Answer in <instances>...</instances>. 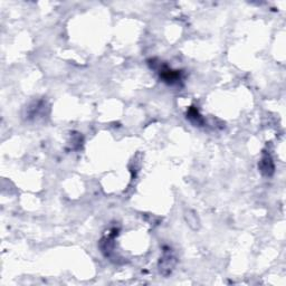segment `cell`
I'll return each instance as SVG.
<instances>
[{
  "label": "cell",
  "mask_w": 286,
  "mask_h": 286,
  "mask_svg": "<svg viewBox=\"0 0 286 286\" xmlns=\"http://www.w3.org/2000/svg\"><path fill=\"white\" fill-rule=\"evenodd\" d=\"M194 218H195V222H194V223H195V224H197V216H195ZM187 220H188V224H190V223L192 222V219H187Z\"/></svg>",
  "instance_id": "cell-5"
},
{
  "label": "cell",
  "mask_w": 286,
  "mask_h": 286,
  "mask_svg": "<svg viewBox=\"0 0 286 286\" xmlns=\"http://www.w3.org/2000/svg\"><path fill=\"white\" fill-rule=\"evenodd\" d=\"M187 119L192 123V124H195V125L203 126L204 124V118L202 117V115H200L199 111L197 110L195 106L189 107V110L187 111Z\"/></svg>",
  "instance_id": "cell-4"
},
{
  "label": "cell",
  "mask_w": 286,
  "mask_h": 286,
  "mask_svg": "<svg viewBox=\"0 0 286 286\" xmlns=\"http://www.w3.org/2000/svg\"><path fill=\"white\" fill-rule=\"evenodd\" d=\"M150 66L153 69H156L159 73L160 79L163 81L164 83L169 85H178L183 81V72L178 71V69L170 68L168 65L162 63V61H158L156 63V60L149 61Z\"/></svg>",
  "instance_id": "cell-1"
},
{
  "label": "cell",
  "mask_w": 286,
  "mask_h": 286,
  "mask_svg": "<svg viewBox=\"0 0 286 286\" xmlns=\"http://www.w3.org/2000/svg\"><path fill=\"white\" fill-rule=\"evenodd\" d=\"M177 264V258L171 249L169 247H165L163 250V255H162L160 261H159V270L162 275L168 276L169 274H171L172 269L175 268Z\"/></svg>",
  "instance_id": "cell-2"
},
{
  "label": "cell",
  "mask_w": 286,
  "mask_h": 286,
  "mask_svg": "<svg viewBox=\"0 0 286 286\" xmlns=\"http://www.w3.org/2000/svg\"><path fill=\"white\" fill-rule=\"evenodd\" d=\"M258 169L262 172L263 176L266 177H270L274 175V171H275V165H274V161L270 157V154L268 152L264 151L263 153V157L258 163Z\"/></svg>",
  "instance_id": "cell-3"
}]
</instances>
